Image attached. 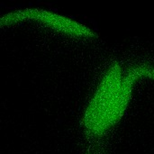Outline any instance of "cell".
Returning a JSON list of instances; mask_svg holds the SVG:
<instances>
[{
	"instance_id": "6da1fadb",
	"label": "cell",
	"mask_w": 154,
	"mask_h": 154,
	"mask_svg": "<svg viewBox=\"0 0 154 154\" xmlns=\"http://www.w3.org/2000/svg\"><path fill=\"white\" fill-rule=\"evenodd\" d=\"M23 23H34L71 37L89 35V31L80 23L60 14L40 7H26L4 14L0 16V30Z\"/></svg>"
}]
</instances>
